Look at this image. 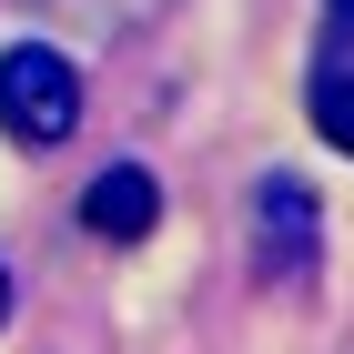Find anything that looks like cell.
I'll use <instances>...</instances> for the list:
<instances>
[{"label": "cell", "instance_id": "3957f363", "mask_svg": "<svg viewBox=\"0 0 354 354\" xmlns=\"http://www.w3.org/2000/svg\"><path fill=\"white\" fill-rule=\"evenodd\" d=\"M253 203H263V263H273V273H294V263H314V223H324V213H314V192L273 172V183L253 192Z\"/></svg>", "mask_w": 354, "mask_h": 354}, {"label": "cell", "instance_id": "277c9868", "mask_svg": "<svg viewBox=\"0 0 354 354\" xmlns=\"http://www.w3.org/2000/svg\"><path fill=\"white\" fill-rule=\"evenodd\" d=\"M314 132H324L334 152H354V71H324V82H314Z\"/></svg>", "mask_w": 354, "mask_h": 354}, {"label": "cell", "instance_id": "7a4b0ae2", "mask_svg": "<svg viewBox=\"0 0 354 354\" xmlns=\"http://www.w3.org/2000/svg\"><path fill=\"white\" fill-rule=\"evenodd\" d=\"M82 223L102 233V243H142V233L162 223V183H152L142 162H111L102 183L82 192Z\"/></svg>", "mask_w": 354, "mask_h": 354}, {"label": "cell", "instance_id": "8992f818", "mask_svg": "<svg viewBox=\"0 0 354 354\" xmlns=\"http://www.w3.org/2000/svg\"><path fill=\"white\" fill-rule=\"evenodd\" d=\"M334 10H344V21H354V0H334Z\"/></svg>", "mask_w": 354, "mask_h": 354}, {"label": "cell", "instance_id": "5b68a950", "mask_svg": "<svg viewBox=\"0 0 354 354\" xmlns=\"http://www.w3.org/2000/svg\"><path fill=\"white\" fill-rule=\"evenodd\" d=\"M0 324H10V273H0Z\"/></svg>", "mask_w": 354, "mask_h": 354}, {"label": "cell", "instance_id": "6da1fadb", "mask_svg": "<svg viewBox=\"0 0 354 354\" xmlns=\"http://www.w3.org/2000/svg\"><path fill=\"white\" fill-rule=\"evenodd\" d=\"M71 122H82V71H71V51L10 41V51H0V132L21 142V152H51V142H71Z\"/></svg>", "mask_w": 354, "mask_h": 354}]
</instances>
